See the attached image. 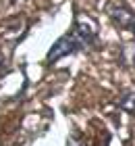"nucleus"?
<instances>
[{"mask_svg": "<svg viewBox=\"0 0 135 146\" xmlns=\"http://www.w3.org/2000/svg\"><path fill=\"white\" fill-rule=\"evenodd\" d=\"M98 40V27L94 21H87V19H77L73 29L69 34L60 36L56 42L52 44V48L46 54V65H54L58 58L75 54V52L90 48V46L96 44Z\"/></svg>", "mask_w": 135, "mask_h": 146, "instance_id": "1", "label": "nucleus"}, {"mask_svg": "<svg viewBox=\"0 0 135 146\" xmlns=\"http://www.w3.org/2000/svg\"><path fill=\"white\" fill-rule=\"evenodd\" d=\"M108 15H110L112 23H117L121 29H127L135 34V11L127 4H110L108 9Z\"/></svg>", "mask_w": 135, "mask_h": 146, "instance_id": "2", "label": "nucleus"}, {"mask_svg": "<svg viewBox=\"0 0 135 146\" xmlns=\"http://www.w3.org/2000/svg\"><path fill=\"white\" fill-rule=\"evenodd\" d=\"M119 107L123 109L125 113H129V115L135 117V90H129V92H125V94L121 96Z\"/></svg>", "mask_w": 135, "mask_h": 146, "instance_id": "3", "label": "nucleus"}, {"mask_svg": "<svg viewBox=\"0 0 135 146\" xmlns=\"http://www.w3.org/2000/svg\"><path fill=\"white\" fill-rule=\"evenodd\" d=\"M67 146H85V144H83V140H81V138H77V136H71L69 140H67Z\"/></svg>", "mask_w": 135, "mask_h": 146, "instance_id": "4", "label": "nucleus"}, {"mask_svg": "<svg viewBox=\"0 0 135 146\" xmlns=\"http://www.w3.org/2000/svg\"><path fill=\"white\" fill-rule=\"evenodd\" d=\"M0 65H2V54H0Z\"/></svg>", "mask_w": 135, "mask_h": 146, "instance_id": "5", "label": "nucleus"}]
</instances>
